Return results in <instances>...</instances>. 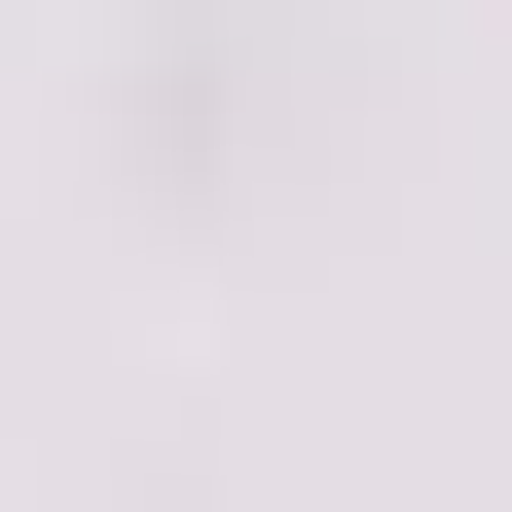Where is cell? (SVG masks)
Instances as JSON below:
<instances>
[]
</instances>
